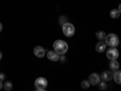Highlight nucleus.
Masks as SVG:
<instances>
[{"instance_id": "nucleus-9", "label": "nucleus", "mask_w": 121, "mask_h": 91, "mask_svg": "<svg viewBox=\"0 0 121 91\" xmlns=\"http://www.w3.org/2000/svg\"><path fill=\"white\" fill-rule=\"evenodd\" d=\"M100 78H102L104 82H108V80H110L113 78V72H110V70H104V72L102 73V75H99Z\"/></svg>"}, {"instance_id": "nucleus-3", "label": "nucleus", "mask_w": 121, "mask_h": 91, "mask_svg": "<svg viewBox=\"0 0 121 91\" xmlns=\"http://www.w3.org/2000/svg\"><path fill=\"white\" fill-rule=\"evenodd\" d=\"M63 34L65 36H73L75 33V28L72 23H63Z\"/></svg>"}, {"instance_id": "nucleus-2", "label": "nucleus", "mask_w": 121, "mask_h": 91, "mask_svg": "<svg viewBox=\"0 0 121 91\" xmlns=\"http://www.w3.org/2000/svg\"><path fill=\"white\" fill-rule=\"evenodd\" d=\"M105 44L110 47H116L119 45V38L115 34H108L105 35Z\"/></svg>"}, {"instance_id": "nucleus-22", "label": "nucleus", "mask_w": 121, "mask_h": 91, "mask_svg": "<svg viewBox=\"0 0 121 91\" xmlns=\"http://www.w3.org/2000/svg\"><path fill=\"white\" fill-rule=\"evenodd\" d=\"M1 58H3V54H1V52H0V59H1Z\"/></svg>"}, {"instance_id": "nucleus-5", "label": "nucleus", "mask_w": 121, "mask_h": 91, "mask_svg": "<svg viewBox=\"0 0 121 91\" xmlns=\"http://www.w3.org/2000/svg\"><path fill=\"white\" fill-rule=\"evenodd\" d=\"M107 57L112 61V59H116L119 57V51L115 47H110L108 51H107Z\"/></svg>"}, {"instance_id": "nucleus-6", "label": "nucleus", "mask_w": 121, "mask_h": 91, "mask_svg": "<svg viewBox=\"0 0 121 91\" xmlns=\"http://www.w3.org/2000/svg\"><path fill=\"white\" fill-rule=\"evenodd\" d=\"M88 82H90V84H92V85H97V84L100 82V77H99L98 74L93 73V74H91V75H90Z\"/></svg>"}, {"instance_id": "nucleus-7", "label": "nucleus", "mask_w": 121, "mask_h": 91, "mask_svg": "<svg viewBox=\"0 0 121 91\" xmlns=\"http://www.w3.org/2000/svg\"><path fill=\"white\" fill-rule=\"evenodd\" d=\"M45 54H46V51H45V49L44 47H41V46H36L35 49H34V55L36 56V57H44L45 56Z\"/></svg>"}, {"instance_id": "nucleus-12", "label": "nucleus", "mask_w": 121, "mask_h": 91, "mask_svg": "<svg viewBox=\"0 0 121 91\" xmlns=\"http://www.w3.org/2000/svg\"><path fill=\"white\" fill-rule=\"evenodd\" d=\"M120 77H121V73L119 72V69L117 70H115V73L113 74V78H114V80L117 83V84H120L121 82H120Z\"/></svg>"}, {"instance_id": "nucleus-10", "label": "nucleus", "mask_w": 121, "mask_h": 91, "mask_svg": "<svg viewBox=\"0 0 121 91\" xmlns=\"http://www.w3.org/2000/svg\"><path fill=\"white\" fill-rule=\"evenodd\" d=\"M105 49H107V44H105L104 41H99V43L96 45L97 52H105Z\"/></svg>"}, {"instance_id": "nucleus-13", "label": "nucleus", "mask_w": 121, "mask_h": 91, "mask_svg": "<svg viewBox=\"0 0 121 91\" xmlns=\"http://www.w3.org/2000/svg\"><path fill=\"white\" fill-rule=\"evenodd\" d=\"M120 16V10L117 9V10H112L110 11V17L112 18H117Z\"/></svg>"}, {"instance_id": "nucleus-8", "label": "nucleus", "mask_w": 121, "mask_h": 91, "mask_svg": "<svg viewBox=\"0 0 121 91\" xmlns=\"http://www.w3.org/2000/svg\"><path fill=\"white\" fill-rule=\"evenodd\" d=\"M47 58L50 59V61H53V62H56V61H58L59 59V55L55 51H47Z\"/></svg>"}, {"instance_id": "nucleus-18", "label": "nucleus", "mask_w": 121, "mask_h": 91, "mask_svg": "<svg viewBox=\"0 0 121 91\" xmlns=\"http://www.w3.org/2000/svg\"><path fill=\"white\" fill-rule=\"evenodd\" d=\"M5 74L4 73H0V80H1V82H5Z\"/></svg>"}, {"instance_id": "nucleus-4", "label": "nucleus", "mask_w": 121, "mask_h": 91, "mask_svg": "<svg viewBox=\"0 0 121 91\" xmlns=\"http://www.w3.org/2000/svg\"><path fill=\"white\" fill-rule=\"evenodd\" d=\"M46 86H47V80L45 78H43V77L36 78V80H35V87L38 90H44V89H46Z\"/></svg>"}, {"instance_id": "nucleus-17", "label": "nucleus", "mask_w": 121, "mask_h": 91, "mask_svg": "<svg viewBox=\"0 0 121 91\" xmlns=\"http://www.w3.org/2000/svg\"><path fill=\"white\" fill-rule=\"evenodd\" d=\"M81 86H82L84 89H87V87L90 86V82H88V80H84V82L81 83Z\"/></svg>"}, {"instance_id": "nucleus-15", "label": "nucleus", "mask_w": 121, "mask_h": 91, "mask_svg": "<svg viewBox=\"0 0 121 91\" xmlns=\"http://www.w3.org/2000/svg\"><path fill=\"white\" fill-rule=\"evenodd\" d=\"M96 38H97V39H99V40H102V39H104V38H105V33H104V32H102V30H99V32H97V33H96Z\"/></svg>"}, {"instance_id": "nucleus-14", "label": "nucleus", "mask_w": 121, "mask_h": 91, "mask_svg": "<svg viewBox=\"0 0 121 91\" xmlns=\"http://www.w3.org/2000/svg\"><path fill=\"white\" fill-rule=\"evenodd\" d=\"M3 87H4L6 91H10V90L12 89V83H11V82H5V84L3 85Z\"/></svg>"}, {"instance_id": "nucleus-16", "label": "nucleus", "mask_w": 121, "mask_h": 91, "mask_svg": "<svg viewBox=\"0 0 121 91\" xmlns=\"http://www.w3.org/2000/svg\"><path fill=\"white\" fill-rule=\"evenodd\" d=\"M98 84H99V89H100V90H105V89H107V84H105V82H104V80H103L102 83L99 82Z\"/></svg>"}, {"instance_id": "nucleus-1", "label": "nucleus", "mask_w": 121, "mask_h": 91, "mask_svg": "<svg viewBox=\"0 0 121 91\" xmlns=\"http://www.w3.org/2000/svg\"><path fill=\"white\" fill-rule=\"evenodd\" d=\"M53 49L58 55H65V52L68 51V44L63 40H56L53 43Z\"/></svg>"}, {"instance_id": "nucleus-21", "label": "nucleus", "mask_w": 121, "mask_h": 91, "mask_svg": "<svg viewBox=\"0 0 121 91\" xmlns=\"http://www.w3.org/2000/svg\"><path fill=\"white\" fill-rule=\"evenodd\" d=\"M3 30V24H1V22H0V32Z\"/></svg>"}, {"instance_id": "nucleus-11", "label": "nucleus", "mask_w": 121, "mask_h": 91, "mask_svg": "<svg viewBox=\"0 0 121 91\" xmlns=\"http://www.w3.org/2000/svg\"><path fill=\"white\" fill-rule=\"evenodd\" d=\"M119 67H120V64H119L117 61L116 59H112V62H110V68H112L113 70H117Z\"/></svg>"}, {"instance_id": "nucleus-20", "label": "nucleus", "mask_w": 121, "mask_h": 91, "mask_svg": "<svg viewBox=\"0 0 121 91\" xmlns=\"http://www.w3.org/2000/svg\"><path fill=\"white\" fill-rule=\"evenodd\" d=\"M1 89H3V82L0 80V90H1Z\"/></svg>"}, {"instance_id": "nucleus-19", "label": "nucleus", "mask_w": 121, "mask_h": 91, "mask_svg": "<svg viewBox=\"0 0 121 91\" xmlns=\"http://www.w3.org/2000/svg\"><path fill=\"white\" fill-rule=\"evenodd\" d=\"M59 59L62 61V62H65V57H64V55H60V57H59Z\"/></svg>"}]
</instances>
